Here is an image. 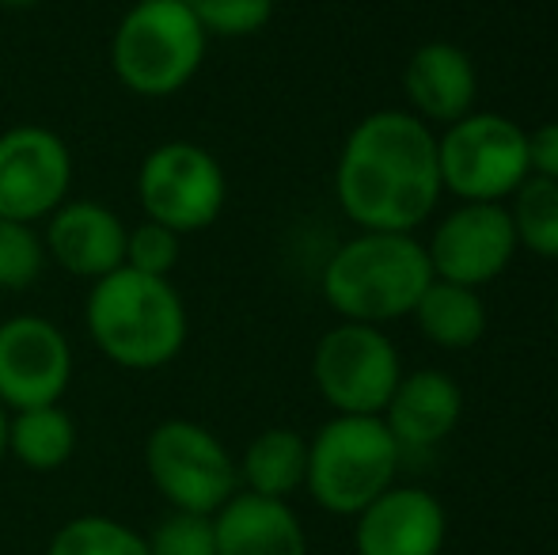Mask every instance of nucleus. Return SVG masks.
Returning a JSON list of instances; mask_svg holds the SVG:
<instances>
[{
    "instance_id": "obj_1",
    "label": "nucleus",
    "mask_w": 558,
    "mask_h": 555,
    "mask_svg": "<svg viewBox=\"0 0 558 555\" xmlns=\"http://www.w3.org/2000/svg\"><path fill=\"white\" fill-rule=\"evenodd\" d=\"M445 194L437 137L411 111H373L335 164L338 209L361 232H414Z\"/></svg>"
},
{
    "instance_id": "obj_2",
    "label": "nucleus",
    "mask_w": 558,
    "mask_h": 555,
    "mask_svg": "<svg viewBox=\"0 0 558 555\" xmlns=\"http://www.w3.org/2000/svg\"><path fill=\"white\" fill-rule=\"evenodd\" d=\"M84 327L96 350L125 373H156L183 354L191 316L171 278H148L130 267L92 281Z\"/></svg>"
},
{
    "instance_id": "obj_3",
    "label": "nucleus",
    "mask_w": 558,
    "mask_h": 555,
    "mask_svg": "<svg viewBox=\"0 0 558 555\" xmlns=\"http://www.w3.org/2000/svg\"><path fill=\"white\" fill-rule=\"evenodd\" d=\"M434 281L426 244L411 232H357L327 260L324 301L350 324L384 327L414 316L422 293Z\"/></svg>"
},
{
    "instance_id": "obj_4",
    "label": "nucleus",
    "mask_w": 558,
    "mask_h": 555,
    "mask_svg": "<svg viewBox=\"0 0 558 555\" xmlns=\"http://www.w3.org/2000/svg\"><path fill=\"white\" fill-rule=\"evenodd\" d=\"M209 35L186 0H133L111 35L114 81L141 99H171L198 76Z\"/></svg>"
},
{
    "instance_id": "obj_5",
    "label": "nucleus",
    "mask_w": 558,
    "mask_h": 555,
    "mask_svg": "<svg viewBox=\"0 0 558 555\" xmlns=\"http://www.w3.org/2000/svg\"><path fill=\"white\" fill-rule=\"evenodd\" d=\"M403 449L380 415H335L308 437L304 491L335 518H357L396 487Z\"/></svg>"
},
{
    "instance_id": "obj_6",
    "label": "nucleus",
    "mask_w": 558,
    "mask_h": 555,
    "mask_svg": "<svg viewBox=\"0 0 558 555\" xmlns=\"http://www.w3.org/2000/svg\"><path fill=\"white\" fill-rule=\"evenodd\" d=\"M145 472L156 495L183 514H209L240 491L228 445L194 419H163L145 437Z\"/></svg>"
},
{
    "instance_id": "obj_7",
    "label": "nucleus",
    "mask_w": 558,
    "mask_h": 555,
    "mask_svg": "<svg viewBox=\"0 0 558 555\" xmlns=\"http://www.w3.org/2000/svg\"><path fill=\"white\" fill-rule=\"evenodd\" d=\"M437 164L460 202H506L532 176L529 134L506 114L471 111L437 137Z\"/></svg>"
},
{
    "instance_id": "obj_8",
    "label": "nucleus",
    "mask_w": 558,
    "mask_h": 555,
    "mask_svg": "<svg viewBox=\"0 0 558 555\" xmlns=\"http://www.w3.org/2000/svg\"><path fill=\"white\" fill-rule=\"evenodd\" d=\"M225 168L198 141H163L137 168V202L145 221L191 237L225 214Z\"/></svg>"
},
{
    "instance_id": "obj_9",
    "label": "nucleus",
    "mask_w": 558,
    "mask_h": 555,
    "mask_svg": "<svg viewBox=\"0 0 558 555\" xmlns=\"http://www.w3.org/2000/svg\"><path fill=\"white\" fill-rule=\"evenodd\" d=\"M399 377L403 370L396 342L373 324L342 319L316 342L312 354V381L335 415H384Z\"/></svg>"
},
{
    "instance_id": "obj_10",
    "label": "nucleus",
    "mask_w": 558,
    "mask_h": 555,
    "mask_svg": "<svg viewBox=\"0 0 558 555\" xmlns=\"http://www.w3.org/2000/svg\"><path fill=\"white\" fill-rule=\"evenodd\" d=\"M73 365V342L53 319L35 312L0 319V408L8 415L65 400Z\"/></svg>"
},
{
    "instance_id": "obj_11",
    "label": "nucleus",
    "mask_w": 558,
    "mask_h": 555,
    "mask_svg": "<svg viewBox=\"0 0 558 555\" xmlns=\"http://www.w3.org/2000/svg\"><path fill=\"white\" fill-rule=\"evenodd\" d=\"M73 153L50 126L23 122L0 134V217L38 225L69 202Z\"/></svg>"
},
{
    "instance_id": "obj_12",
    "label": "nucleus",
    "mask_w": 558,
    "mask_h": 555,
    "mask_svg": "<svg viewBox=\"0 0 558 555\" xmlns=\"http://www.w3.org/2000/svg\"><path fill=\"white\" fill-rule=\"evenodd\" d=\"M434 278L478 289L498 275L517 255V232L506 202H463L434 229L426 244Z\"/></svg>"
},
{
    "instance_id": "obj_13",
    "label": "nucleus",
    "mask_w": 558,
    "mask_h": 555,
    "mask_svg": "<svg viewBox=\"0 0 558 555\" xmlns=\"http://www.w3.org/2000/svg\"><path fill=\"white\" fill-rule=\"evenodd\" d=\"M445 536V506L426 487L396 483L353 518L357 555H441Z\"/></svg>"
},
{
    "instance_id": "obj_14",
    "label": "nucleus",
    "mask_w": 558,
    "mask_h": 555,
    "mask_svg": "<svg viewBox=\"0 0 558 555\" xmlns=\"http://www.w3.org/2000/svg\"><path fill=\"white\" fill-rule=\"evenodd\" d=\"M125 221L107 202L69 198L46 217V255L73 278L99 281L125 267Z\"/></svg>"
},
{
    "instance_id": "obj_15",
    "label": "nucleus",
    "mask_w": 558,
    "mask_h": 555,
    "mask_svg": "<svg viewBox=\"0 0 558 555\" xmlns=\"http://www.w3.org/2000/svg\"><path fill=\"white\" fill-rule=\"evenodd\" d=\"M403 92L422 122L452 126L463 114L475 111L478 73L468 50L452 43H426L411 53L403 73Z\"/></svg>"
},
{
    "instance_id": "obj_16",
    "label": "nucleus",
    "mask_w": 558,
    "mask_h": 555,
    "mask_svg": "<svg viewBox=\"0 0 558 555\" xmlns=\"http://www.w3.org/2000/svg\"><path fill=\"white\" fill-rule=\"evenodd\" d=\"M460 385L441 370H418L411 377H399L380 419L399 442V449H434L460 426Z\"/></svg>"
},
{
    "instance_id": "obj_17",
    "label": "nucleus",
    "mask_w": 558,
    "mask_h": 555,
    "mask_svg": "<svg viewBox=\"0 0 558 555\" xmlns=\"http://www.w3.org/2000/svg\"><path fill=\"white\" fill-rule=\"evenodd\" d=\"M217 555H308V533L281 498L235 491L214 514Z\"/></svg>"
},
{
    "instance_id": "obj_18",
    "label": "nucleus",
    "mask_w": 558,
    "mask_h": 555,
    "mask_svg": "<svg viewBox=\"0 0 558 555\" xmlns=\"http://www.w3.org/2000/svg\"><path fill=\"white\" fill-rule=\"evenodd\" d=\"M235 472H240V491L289 503L308 475V437L289 426L263 430L251 437L243 457L235 460Z\"/></svg>"
},
{
    "instance_id": "obj_19",
    "label": "nucleus",
    "mask_w": 558,
    "mask_h": 555,
    "mask_svg": "<svg viewBox=\"0 0 558 555\" xmlns=\"http://www.w3.org/2000/svg\"><path fill=\"white\" fill-rule=\"evenodd\" d=\"M76 453V422L61 403L8 415V457L27 472H58Z\"/></svg>"
},
{
    "instance_id": "obj_20",
    "label": "nucleus",
    "mask_w": 558,
    "mask_h": 555,
    "mask_svg": "<svg viewBox=\"0 0 558 555\" xmlns=\"http://www.w3.org/2000/svg\"><path fill=\"white\" fill-rule=\"evenodd\" d=\"M414 319H418L422 335H426L434 347L463 350L483 339L486 304H483V297H478V289L434 278L426 293H422L418 309H414Z\"/></svg>"
},
{
    "instance_id": "obj_21",
    "label": "nucleus",
    "mask_w": 558,
    "mask_h": 555,
    "mask_svg": "<svg viewBox=\"0 0 558 555\" xmlns=\"http://www.w3.org/2000/svg\"><path fill=\"white\" fill-rule=\"evenodd\" d=\"M509 221L517 232V248L539 260H558V179H524L513 191Z\"/></svg>"
},
{
    "instance_id": "obj_22",
    "label": "nucleus",
    "mask_w": 558,
    "mask_h": 555,
    "mask_svg": "<svg viewBox=\"0 0 558 555\" xmlns=\"http://www.w3.org/2000/svg\"><path fill=\"white\" fill-rule=\"evenodd\" d=\"M46 555H148L145 533L107 514L69 518L46 544Z\"/></svg>"
},
{
    "instance_id": "obj_23",
    "label": "nucleus",
    "mask_w": 558,
    "mask_h": 555,
    "mask_svg": "<svg viewBox=\"0 0 558 555\" xmlns=\"http://www.w3.org/2000/svg\"><path fill=\"white\" fill-rule=\"evenodd\" d=\"M50 267L38 225L0 217V293H23Z\"/></svg>"
},
{
    "instance_id": "obj_24",
    "label": "nucleus",
    "mask_w": 558,
    "mask_h": 555,
    "mask_svg": "<svg viewBox=\"0 0 558 555\" xmlns=\"http://www.w3.org/2000/svg\"><path fill=\"white\" fill-rule=\"evenodd\" d=\"M209 38H251L274 20V0H186Z\"/></svg>"
},
{
    "instance_id": "obj_25",
    "label": "nucleus",
    "mask_w": 558,
    "mask_h": 555,
    "mask_svg": "<svg viewBox=\"0 0 558 555\" xmlns=\"http://www.w3.org/2000/svg\"><path fill=\"white\" fill-rule=\"evenodd\" d=\"M148 555H217V533L209 514H183L168 510L145 533Z\"/></svg>"
},
{
    "instance_id": "obj_26",
    "label": "nucleus",
    "mask_w": 558,
    "mask_h": 555,
    "mask_svg": "<svg viewBox=\"0 0 558 555\" xmlns=\"http://www.w3.org/2000/svg\"><path fill=\"white\" fill-rule=\"evenodd\" d=\"M183 260V237L156 221H141L125 237V267L148 278H171Z\"/></svg>"
},
{
    "instance_id": "obj_27",
    "label": "nucleus",
    "mask_w": 558,
    "mask_h": 555,
    "mask_svg": "<svg viewBox=\"0 0 558 555\" xmlns=\"http://www.w3.org/2000/svg\"><path fill=\"white\" fill-rule=\"evenodd\" d=\"M529 168L539 179H558V122H544L529 134Z\"/></svg>"
},
{
    "instance_id": "obj_28",
    "label": "nucleus",
    "mask_w": 558,
    "mask_h": 555,
    "mask_svg": "<svg viewBox=\"0 0 558 555\" xmlns=\"http://www.w3.org/2000/svg\"><path fill=\"white\" fill-rule=\"evenodd\" d=\"M35 4H43V0H0V8H8V12H27Z\"/></svg>"
},
{
    "instance_id": "obj_29",
    "label": "nucleus",
    "mask_w": 558,
    "mask_h": 555,
    "mask_svg": "<svg viewBox=\"0 0 558 555\" xmlns=\"http://www.w3.org/2000/svg\"><path fill=\"white\" fill-rule=\"evenodd\" d=\"M8 457V411L0 408V460Z\"/></svg>"
},
{
    "instance_id": "obj_30",
    "label": "nucleus",
    "mask_w": 558,
    "mask_h": 555,
    "mask_svg": "<svg viewBox=\"0 0 558 555\" xmlns=\"http://www.w3.org/2000/svg\"><path fill=\"white\" fill-rule=\"evenodd\" d=\"M555 331H558V304H555Z\"/></svg>"
}]
</instances>
